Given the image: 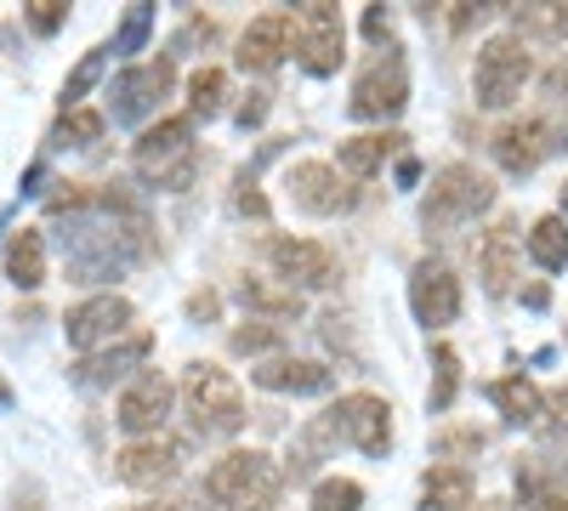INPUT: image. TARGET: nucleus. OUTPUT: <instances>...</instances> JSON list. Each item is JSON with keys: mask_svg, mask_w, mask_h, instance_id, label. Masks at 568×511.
<instances>
[{"mask_svg": "<svg viewBox=\"0 0 568 511\" xmlns=\"http://www.w3.org/2000/svg\"><path fill=\"white\" fill-rule=\"evenodd\" d=\"M200 494L211 511H273L284 494V472L267 449H227L205 467Z\"/></svg>", "mask_w": 568, "mask_h": 511, "instance_id": "obj_1", "label": "nucleus"}, {"mask_svg": "<svg viewBox=\"0 0 568 511\" xmlns=\"http://www.w3.org/2000/svg\"><path fill=\"white\" fill-rule=\"evenodd\" d=\"M182 398H187V421H194L200 438H233L245 427V392L222 364H205V358L187 364Z\"/></svg>", "mask_w": 568, "mask_h": 511, "instance_id": "obj_2", "label": "nucleus"}, {"mask_svg": "<svg viewBox=\"0 0 568 511\" xmlns=\"http://www.w3.org/2000/svg\"><path fill=\"white\" fill-rule=\"evenodd\" d=\"M489 205H495V176L478 171V165H466V160H455V165L433 171V182H426L420 222L433 227V234H444V227H460V222H471Z\"/></svg>", "mask_w": 568, "mask_h": 511, "instance_id": "obj_3", "label": "nucleus"}, {"mask_svg": "<svg viewBox=\"0 0 568 511\" xmlns=\"http://www.w3.org/2000/svg\"><path fill=\"white\" fill-rule=\"evenodd\" d=\"M529 80H535L529 40H517L506 29V34H489L478 45V63H471V98H478V109H511Z\"/></svg>", "mask_w": 568, "mask_h": 511, "instance_id": "obj_4", "label": "nucleus"}, {"mask_svg": "<svg viewBox=\"0 0 568 511\" xmlns=\"http://www.w3.org/2000/svg\"><path fill=\"white\" fill-rule=\"evenodd\" d=\"M324 427H329V438H342L364 454H387L393 449V403L375 392H347L324 409Z\"/></svg>", "mask_w": 568, "mask_h": 511, "instance_id": "obj_5", "label": "nucleus"}, {"mask_svg": "<svg viewBox=\"0 0 568 511\" xmlns=\"http://www.w3.org/2000/svg\"><path fill=\"white\" fill-rule=\"evenodd\" d=\"M404 103H409V69L393 45H382V52L358 69L347 109H353V120H393Z\"/></svg>", "mask_w": 568, "mask_h": 511, "instance_id": "obj_6", "label": "nucleus"}, {"mask_svg": "<svg viewBox=\"0 0 568 511\" xmlns=\"http://www.w3.org/2000/svg\"><path fill=\"white\" fill-rule=\"evenodd\" d=\"M267 267H273L278 285H291V290H329L342 278L336 251L318 245V239H296V234L267 239Z\"/></svg>", "mask_w": 568, "mask_h": 511, "instance_id": "obj_7", "label": "nucleus"}, {"mask_svg": "<svg viewBox=\"0 0 568 511\" xmlns=\"http://www.w3.org/2000/svg\"><path fill=\"white\" fill-rule=\"evenodd\" d=\"M131 318H136V307H131L125 296H85L80 307H69L63 336H69V347H74L80 358H91V352L125 341V336H131Z\"/></svg>", "mask_w": 568, "mask_h": 511, "instance_id": "obj_8", "label": "nucleus"}, {"mask_svg": "<svg viewBox=\"0 0 568 511\" xmlns=\"http://www.w3.org/2000/svg\"><path fill=\"white\" fill-rule=\"evenodd\" d=\"M171 403H176V387L160 376V369H142L120 387V403H114V421L120 432L136 443V438H160L165 421H171Z\"/></svg>", "mask_w": 568, "mask_h": 511, "instance_id": "obj_9", "label": "nucleus"}, {"mask_svg": "<svg viewBox=\"0 0 568 511\" xmlns=\"http://www.w3.org/2000/svg\"><path fill=\"white\" fill-rule=\"evenodd\" d=\"M296 58L307 74H336L342 58H347V23L336 7H324V0H313V7H296Z\"/></svg>", "mask_w": 568, "mask_h": 511, "instance_id": "obj_10", "label": "nucleus"}, {"mask_svg": "<svg viewBox=\"0 0 568 511\" xmlns=\"http://www.w3.org/2000/svg\"><path fill=\"white\" fill-rule=\"evenodd\" d=\"M284 194H291V205L307 211V216H342V211L358 205V188H347V176L324 160H296L284 171Z\"/></svg>", "mask_w": 568, "mask_h": 511, "instance_id": "obj_11", "label": "nucleus"}, {"mask_svg": "<svg viewBox=\"0 0 568 511\" xmlns=\"http://www.w3.org/2000/svg\"><path fill=\"white\" fill-rule=\"evenodd\" d=\"M562 136H568V125H557V120H546V114L506 120V125L495 131V165L511 171V176H529L551 149H562Z\"/></svg>", "mask_w": 568, "mask_h": 511, "instance_id": "obj_12", "label": "nucleus"}, {"mask_svg": "<svg viewBox=\"0 0 568 511\" xmlns=\"http://www.w3.org/2000/svg\"><path fill=\"white\" fill-rule=\"evenodd\" d=\"M409 307L426 330H449L460 318V278L444 256H420L415 273H409Z\"/></svg>", "mask_w": 568, "mask_h": 511, "instance_id": "obj_13", "label": "nucleus"}, {"mask_svg": "<svg viewBox=\"0 0 568 511\" xmlns=\"http://www.w3.org/2000/svg\"><path fill=\"white\" fill-rule=\"evenodd\" d=\"M182 460H187L182 438H165V432L160 438H136V443H125L114 454V478L125 489H165V483L182 478Z\"/></svg>", "mask_w": 568, "mask_h": 511, "instance_id": "obj_14", "label": "nucleus"}, {"mask_svg": "<svg viewBox=\"0 0 568 511\" xmlns=\"http://www.w3.org/2000/svg\"><path fill=\"white\" fill-rule=\"evenodd\" d=\"M171 80H176V63H171V58H154V63H142V69H125V74L114 80V91H109V114H114V125L149 120V114L160 109V98L171 91Z\"/></svg>", "mask_w": 568, "mask_h": 511, "instance_id": "obj_15", "label": "nucleus"}, {"mask_svg": "<svg viewBox=\"0 0 568 511\" xmlns=\"http://www.w3.org/2000/svg\"><path fill=\"white\" fill-rule=\"evenodd\" d=\"M182 160H194V120L187 114H165V120H154L149 131L136 136V171L149 182L176 171Z\"/></svg>", "mask_w": 568, "mask_h": 511, "instance_id": "obj_16", "label": "nucleus"}, {"mask_svg": "<svg viewBox=\"0 0 568 511\" xmlns=\"http://www.w3.org/2000/svg\"><path fill=\"white\" fill-rule=\"evenodd\" d=\"M291 52H296V18L291 12H262L240 34V69L245 74H273Z\"/></svg>", "mask_w": 568, "mask_h": 511, "instance_id": "obj_17", "label": "nucleus"}, {"mask_svg": "<svg viewBox=\"0 0 568 511\" xmlns=\"http://www.w3.org/2000/svg\"><path fill=\"white\" fill-rule=\"evenodd\" d=\"M149 347H154V336H149V330H131L125 341H114V347H103V352L80 358V364H74V381H80V387H114L120 376H131V369H142V358H149Z\"/></svg>", "mask_w": 568, "mask_h": 511, "instance_id": "obj_18", "label": "nucleus"}, {"mask_svg": "<svg viewBox=\"0 0 568 511\" xmlns=\"http://www.w3.org/2000/svg\"><path fill=\"white\" fill-rule=\"evenodd\" d=\"M517 222H495L489 234L478 239V278H484V290L489 296H511L517 285Z\"/></svg>", "mask_w": 568, "mask_h": 511, "instance_id": "obj_19", "label": "nucleus"}, {"mask_svg": "<svg viewBox=\"0 0 568 511\" xmlns=\"http://www.w3.org/2000/svg\"><path fill=\"white\" fill-rule=\"evenodd\" d=\"M251 381L256 387H267V392H324L329 387V364H318V358H262L256 369H251Z\"/></svg>", "mask_w": 568, "mask_h": 511, "instance_id": "obj_20", "label": "nucleus"}, {"mask_svg": "<svg viewBox=\"0 0 568 511\" xmlns=\"http://www.w3.org/2000/svg\"><path fill=\"white\" fill-rule=\"evenodd\" d=\"M398 149H404V131H364V136H347L342 154H336V171H342L347 182H369Z\"/></svg>", "mask_w": 568, "mask_h": 511, "instance_id": "obj_21", "label": "nucleus"}, {"mask_svg": "<svg viewBox=\"0 0 568 511\" xmlns=\"http://www.w3.org/2000/svg\"><path fill=\"white\" fill-rule=\"evenodd\" d=\"M420 505L426 511H466L471 505V472L455 467V460H438V467L420 478Z\"/></svg>", "mask_w": 568, "mask_h": 511, "instance_id": "obj_22", "label": "nucleus"}, {"mask_svg": "<svg viewBox=\"0 0 568 511\" xmlns=\"http://www.w3.org/2000/svg\"><path fill=\"white\" fill-rule=\"evenodd\" d=\"M489 398H495V409L506 415L511 427H535L540 415H546V392H540L529 376H500V381L489 387Z\"/></svg>", "mask_w": 568, "mask_h": 511, "instance_id": "obj_23", "label": "nucleus"}, {"mask_svg": "<svg viewBox=\"0 0 568 511\" xmlns=\"http://www.w3.org/2000/svg\"><path fill=\"white\" fill-rule=\"evenodd\" d=\"M7 278L18 290H40L45 285V239L40 227H18L7 239Z\"/></svg>", "mask_w": 568, "mask_h": 511, "instance_id": "obj_24", "label": "nucleus"}, {"mask_svg": "<svg viewBox=\"0 0 568 511\" xmlns=\"http://www.w3.org/2000/svg\"><path fill=\"white\" fill-rule=\"evenodd\" d=\"M240 302H245L251 313H262L267 324H278V318H302V290L273 285V278H240Z\"/></svg>", "mask_w": 568, "mask_h": 511, "instance_id": "obj_25", "label": "nucleus"}, {"mask_svg": "<svg viewBox=\"0 0 568 511\" xmlns=\"http://www.w3.org/2000/svg\"><path fill=\"white\" fill-rule=\"evenodd\" d=\"M511 34L517 40H568V0H546V7H511Z\"/></svg>", "mask_w": 568, "mask_h": 511, "instance_id": "obj_26", "label": "nucleus"}, {"mask_svg": "<svg viewBox=\"0 0 568 511\" xmlns=\"http://www.w3.org/2000/svg\"><path fill=\"white\" fill-rule=\"evenodd\" d=\"M529 256H535V267H546V273H562L568 267V222L562 216H540L535 227H529Z\"/></svg>", "mask_w": 568, "mask_h": 511, "instance_id": "obj_27", "label": "nucleus"}, {"mask_svg": "<svg viewBox=\"0 0 568 511\" xmlns=\"http://www.w3.org/2000/svg\"><path fill=\"white\" fill-rule=\"evenodd\" d=\"M222 103H227V74L222 69L205 63V69L187 74V120H216Z\"/></svg>", "mask_w": 568, "mask_h": 511, "instance_id": "obj_28", "label": "nucleus"}, {"mask_svg": "<svg viewBox=\"0 0 568 511\" xmlns=\"http://www.w3.org/2000/svg\"><path fill=\"white\" fill-rule=\"evenodd\" d=\"M109 58H114V45H91V52L69 69V80H63V109H85V91L103 80Z\"/></svg>", "mask_w": 568, "mask_h": 511, "instance_id": "obj_29", "label": "nucleus"}, {"mask_svg": "<svg viewBox=\"0 0 568 511\" xmlns=\"http://www.w3.org/2000/svg\"><path fill=\"white\" fill-rule=\"evenodd\" d=\"M103 114L98 109H63V120L52 125V143L58 149H91V143H98V136H103Z\"/></svg>", "mask_w": 568, "mask_h": 511, "instance_id": "obj_30", "label": "nucleus"}, {"mask_svg": "<svg viewBox=\"0 0 568 511\" xmlns=\"http://www.w3.org/2000/svg\"><path fill=\"white\" fill-rule=\"evenodd\" d=\"M329 443H336V438H329L324 415H318V421H313V427L291 443V467H284V478H291V483H296V478H307V472L318 467V460H324V449H329Z\"/></svg>", "mask_w": 568, "mask_h": 511, "instance_id": "obj_31", "label": "nucleus"}, {"mask_svg": "<svg viewBox=\"0 0 568 511\" xmlns=\"http://www.w3.org/2000/svg\"><path fill=\"white\" fill-rule=\"evenodd\" d=\"M307 511H364V483L353 478H324L307 500Z\"/></svg>", "mask_w": 568, "mask_h": 511, "instance_id": "obj_32", "label": "nucleus"}, {"mask_svg": "<svg viewBox=\"0 0 568 511\" xmlns=\"http://www.w3.org/2000/svg\"><path fill=\"white\" fill-rule=\"evenodd\" d=\"M511 511H568V489L517 472V505H511Z\"/></svg>", "mask_w": 568, "mask_h": 511, "instance_id": "obj_33", "label": "nucleus"}, {"mask_svg": "<svg viewBox=\"0 0 568 511\" xmlns=\"http://www.w3.org/2000/svg\"><path fill=\"white\" fill-rule=\"evenodd\" d=\"M278 347H284V330L267 318H245L240 330H233V352H273L278 358Z\"/></svg>", "mask_w": 568, "mask_h": 511, "instance_id": "obj_34", "label": "nucleus"}, {"mask_svg": "<svg viewBox=\"0 0 568 511\" xmlns=\"http://www.w3.org/2000/svg\"><path fill=\"white\" fill-rule=\"evenodd\" d=\"M433 358H438V387H433V398H426V403H433L438 415L455 403V387H460V358H455V347H433Z\"/></svg>", "mask_w": 568, "mask_h": 511, "instance_id": "obj_35", "label": "nucleus"}, {"mask_svg": "<svg viewBox=\"0 0 568 511\" xmlns=\"http://www.w3.org/2000/svg\"><path fill=\"white\" fill-rule=\"evenodd\" d=\"M149 29H154V7H131V12H125V23H120V34H114V58L142 52V40H149Z\"/></svg>", "mask_w": 568, "mask_h": 511, "instance_id": "obj_36", "label": "nucleus"}, {"mask_svg": "<svg viewBox=\"0 0 568 511\" xmlns=\"http://www.w3.org/2000/svg\"><path fill=\"white\" fill-rule=\"evenodd\" d=\"M23 23H29L34 34H58V29L69 23V0H29Z\"/></svg>", "mask_w": 568, "mask_h": 511, "instance_id": "obj_37", "label": "nucleus"}, {"mask_svg": "<svg viewBox=\"0 0 568 511\" xmlns=\"http://www.w3.org/2000/svg\"><path fill=\"white\" fill-rule=\"evenodd\" d=\"M438 449L455 454V449H484V432L478 427H460V432H438Z\"/></svg>", "mask_w": 568, "mask_h": 511, "instance_id": "obj_38", "label": "nucleus"}, {"mask_svg": "<svg viewBox=\"0 0 568 511\" xmlns=\"http://www.w3.org/2000/svg\"><path fill=\"white\" fill-rule=\"evenodd\" d=\"M142 511H211L205 494H160L154 505H142Z\"/></svg>", "mask_w": 568, "mask_h": 511, "instance_id": "obj_39", "label": "nucleus"}, {"mask_svg": "<svg viewBox=\"0 0 568 511\" xmlns=\"http://www.w3.org/2000/svg\"><path fill=\"white\" fill-rule=\"evenodd\" d=\"M262 114H267V91H251V98L240 103V125L251 131V125H262Z\"/></svg>", "mask_w": 568, "mask_h": 511, "instance_id": "obj_40", "label": "nucleus"}, {"mask_svg": "<svg viewBox=\"0 0 568 511\" xmlns=\"http://www.w3.org/2000/svg\"><path fill=\"white\" fill-rule=\"evenodd\" d=\"M364 34H369V40H375V45H382V40H387V34H393V18H387V12H382V7H369V12H364Z\"/></svg>", "mask_w": 568, "mask_h": 511, "instance_id": "obj_41", "label": "nucleus"}, {"mask_svg": "<svg viewBox=\"0 0 568 511\" xmlns=\"http://www.w3.org/2000/svg\"><path fill=\"white\" fill-rule=\"evenodd\" d=\"M240 211H245V216H267V200L251 188V171L240 176Z\"/></svg>", "mask_w": 568, "mask_h": 511, "instance_id": "obj_42", "label": "nucleus"}, {"mask_svg": "<svg viewBox=\"0 0 568 511\" xmlns=\"http://www.w3.org/2000/svg\"><path fill=\"white\" fill-rule=\"evenodd\" d=\"M546 409L557 415V427H568V387H562V392H551V398H546Z\"/></svg>", "mask_w": 568, "mask_h": 511, "instance_id": "obj_43", "label": "nucleus"}, {"mask_svg": "<svg viewBox=\"0 0 568 511\" xmlns=\"http://www.w3.org/2000/svg\"><path fill=\"white\" fill-rule=\"evenodd\" d=\"M187 313H194V318H211V313H216V296H211V290L194 296V302H187Z\"/></svg>", "mask_w": 568, "mask_h": 511, "instance_id": "obj_44", "label": "nucleus"}, {"mask_svg": "<svg viewBox=\"0 0 568 511\" xmlns=\"http://www.w3.org/2000/svg\"><path fill=\"white\" fill-rule=\"evenodd\" d=\"M7 403H12V387H7V381H0V409H7Z\"/></svg>", "mask_w": 568, "mask_h": 511, "instance_id": "obj_45", "label": "nucleus"}, {"mask_svg": "<svg viewBox=\"0 0 568 511\" xmlns=\"http://www.w3.org/2000/svg\"><path fill=\"white\" fill-rule=\"evenodd\" d=\"M562 211H568V188H562Z\"/></svg>", "mask_w": 568, "mask_h": 511, "instance_id": "obj_46", "label": "nucleus"}]
</instances>
